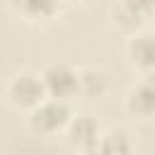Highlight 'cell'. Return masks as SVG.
Returning a JSON list of instances; mask_svg holds the SVG:
<instances>
[{"label": "cell", "instance_id": "obj_5", "mask_svg": "<svg viewBox=\"0 0 155 155\" xmlns=\"http://www.w3.org/2000/svg\"><path fill=\"white\" fill-rule=\"evenodd\" d=\"M153 15H155V0H116L111 5V19L131 34L140 31L145 19Z\"/></svg>", "mask_w": 155, "mask_h": 155}, {"label": "cell", "instance_id": "obj_7", "mask_svg": "<svg viewBox=\"0 0 155 155\" xmlns=\"http://www.w3.org/2000/svg\"><path fill=\"white\" fill-rule=\"evenodd\" d=\"M102 133H104V131L99 128V121H97L94 116H90V114H78V116H73L70 124H68V128H65L68 143H70L78 153L85 150V148H90V145H94V143H99Z\"/></svg>", "mask_w": 155, "mask_h": 155}, {"label": "cell", "instance_id": "obj_6", "mask_svg": "<svg viewBox=\"0 0 155 155\" xmlns=\"http://www.w3.org/2000/svg\"><path fill=\"white\" fill-rule=\"evenodd\" d=\"M124 107L128 114L140 119L155 116V75H138V80L126 90Z\"/></svg>", "mask_w": 155, "mask_h": 155}, {"label": "cell", "instance_id": "obj_10", "mask_svg": "<svg viewBox=\"0 0 155 155\" xmlns=\"http://www.w3.org/2000/svg\"><path fill=\"white\" fill-rule=\"evenodd\" d=\"M99 145L107 155H133V140L124 128H107L99 138Z\"/></svg>", "mask_w": 155, "mask_h": 155}, {"label": "cell", "instance_id": "obj_2", "mask_svg": "<svg viewBox=\"0 0 155 155\" xmlns=\"http://www.w3.org/2000/svg\"><path fill=\"white\" fill-rule=\"evenodd\" d=\"M5 94H7V102L15 109H24V111H31L34 107H39L48 97L41 75L29 73V70H22V73L12 75L10 82H7Z\"/></svg>", "mask_w": 155, "mask_h": 155}, {"label": "cell", "instance_id": "obj_11", "mask_svg": "<svg viewBox=\"0 0 155 155\" xmlns=\"http://www.w3.org/2000/svg\"><path fill=\"white\" fill-rule=\"evenodd\" d=\"M80 155H107V153L102 150V145H99V143H94V145H90V148L80 150Z\"/></svg>", "mask_w": 155, "mask_h": 155}, {"label": "cell", "instance_id": "obj_1", "mask_svg": "<svg viewBox=\"0 0 155 155\" xmlns=\"http://www.w3.org/2000/svg\"><path fill=\"white\" fill-rule=\"evenodd\" d=\"M73 107H70V99H56V97H46L39 107H34L29 111V126L39 133H58V131H65L70 119H73Z\"/></svg>", "mask_w": 155, "mask_h": 155}, {"label": "cell", "instance_id": "obj_12", "mask_svg": "<svg viewBox=\"0 0 155 155\" xmlns=\"http://www.w3.org/2000/svg\"><path fill=\"white\" fill-rule=\"evenodd\" d=\"M70 2H87V0H70Z\"/></svg>", "mask_w": 155, "mask_h": 155}, {"label": "cell", "instance_id": "obj_4", "mask_svg": "<svg viewBox=\"0 0 155 155\" xmlns=\"http://www.w3.org/2000/svg\"><path fill=\"white\" fill-rule=\"evenodd\" d=\"M128 65L138 75H155V31H136L126 44Z\"/></svg>", "mask_w": 155, "mask_h": 155}, {"label": "cell", "instance_id": "obj_9", "mask_svg": "<svg viewBox=\"0 0 155 155\" xmlns=\"http://www.w3.org/2000/svg\"><path fill=\"white\" fill-rule=\"evenodd\" d=\"M109 87V80H107V73L99 70V68H80V97H87V99H97L107 92Z\"/></svg>", "mask_w": 155, "mask_h": 155}, {"label": "cell", "instance_id": "obj_3", "mask_svg": "<svg viewBox=\"0 0 155 155\" xmlns=\"http://www.w3.org/2000/svg\"><path fill=\"white\" fill-rule=\"evenodd\" d=\"M41 80L48 97L73 99L80 92V70H75L65 61H53L41 70Z\"/></svg>", "mask_w": 155, "mask_h": 155}, {"label": "cell", "instance_id": "obj_8", "mask_svg": "<svg viewBox=\"0 0 155 155\" xmlns=\"http://www.w3.org/2000/svg\"><path fill=\"white\" fill-rule=\"evenodd\" d=\"M63 0H10V7L27 22H48L61 12Z\"/></svg>", "mask_w": 155, "mask_h": 155}]
</instances>
